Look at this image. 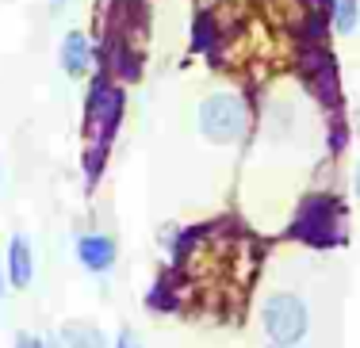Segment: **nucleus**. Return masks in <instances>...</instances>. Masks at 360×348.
<instances>
[{
    "label": "nucleus",
    "mask_w": 360,
    "mask_h": 348,
    "mask_svg": "<svg viewBox=\"0 0 360 348\" xmlns=\"http://www.w3.org/2000/svg\"><path fill=\"white\" fill-rule=\"evenodd\" d=\"M261 329L272 348H295L311 333V307L295 291H272L261 307Z\"/></svg>",
    "instance_id": "f257e3e1"
},
{
    "label": "nucleus",
    "mask_w": 360,
    "mask_h": 348,
    "mask_svg": "<svg viewBox=\"0 0 360 348\" xmlns=\"http://www.w3.org/2000/svg\"><path fill=\"white\" fill-rule=\"evenodd\" d=\"M195 126H200V134L207 142L230 146V142H238L245 134V126H250V107H245V100L234 96V92H211L200 104V112H195Z\"/></svg>",
    "instance_id": "f03ea898"
},
{
    "label": "nucleus",
    "mask_w": 360,
    "mask_h": 348,
    "mask_svg": "<svg viewBox=\"0 0 360 348\" xmlns=\"http://www.w3.org/2000/svg\"><path fill=\"white\" fill-rule=\"evenodd\" d=\"M73 253H77V265L89 272V276H108L115 268V257H119L115 241L108 234H81Z\"/></svg>",
    "instance_id": "7ed1b4c3"
},
{
    "label": "nucleus",
    "mask_w": 360,
    "mask_h": 348,
    "mask_svg": "<svg viewBox=\"0 0 360 348\" xmlns=\"http://www.w3.org/2000/svg\"><path fill=\"white\" fill-rule=\"evenodd\" d=\"M8 283L15 287V291H27L31 279H35V249H31V241L23 234H15L12 241H8Z\"/></svg>",
    "instance_id": "20e7f679"
},
{
    "label": "nucleus",
    "mask_w": 360,
    "mask_h": 348,
    "mask_svg": "<svg viewBox=\"0 0 360 348\" xmlns=\"http://www.w3.org/2000/svg\"><path fill=\"white\" fill-rule=\"evenodd\" d=\"M62 69H65V77H73V81L89 77V69H92V46H89V39H84L81 31H70L65 42H62Z\"/></svg>",
    "instance_id": "39448f33"
},
{
    "label": "nucleus",
    "mask_w": 360,
    "mask_h": 348,
    "mask_svg": "<svg viewBox=\"0 0 360 348\" xmlns=\"http://www.w3.org/2000/svg\"><path fill=\"white\" fill-rule=\"evenodd\" d=\"M62 348H111L108 344V333L100 326H89V321H70L62 326Z\"/></svg>",
    "instance_id": "423d86ee"
},
{
    "label": "nucleus",
    "mask_w": 360,
    "mask_h": 348,
    "mask_svg": "<svg viewBox=\"0 0 360 348\" xmlns=\"http://www.w3.org/2000/svg\"><path fill=\"white\" fill-rule=\"evenodd\" d=\"M356 23H360L356 0H333V31H338V35H353Z\"/></svg>",
    "instance_id": "0eeeda50"
},
{
    "label": "nucleus",
    "mask_w": 360,
    "mask_h": 348,
    "mask_svg": "<svg viewBox=\"0 0 360 348\" xmlns=\"http://www.w3.org/2000/svg\"><path fill=\"white\" fill-rule=\"evenodd\" d=\"M111 348H142V341L131 333V329H123V333L115 337V344H111Z\"/></svg>",
    "instance_id": "6e6552de"
},
{
    "label": "nucleus",
    "mask_w": 360,
    "mask_h": 348,
    "mask_svg": "<svg viewBox=\"0 0 360 348\" xmlns=\"http://www.w3.org/2000/svg\"><path fill=\"white\" fill-rule=\"evenodd\" d=\"M15 348H46L39 341V337H20V341H15Z\"/></svg>",
    "instance_id": "1a4fd4ad"
},
{
    "label": "nucleus",
    "mask_w": 360,
    "mask_h": 348,
    "mask_svg": "<svg viewBox=\"0 0 360 348\" xmlns=\"http://www.w3.org/2000/svg\"><path fill=\"white\" fill-rule=\"evenodd\" d=\"M0 310H4V272H0Z\"/></svg>",
    "instance_id": "9d476101"
},
{
    "label": "nucleus",
    "mask_w": 360,
    "mask_h": 348,
    "mask_svg": "<svg viewBox=\"0 0 360 348\" xmlns=\"http://www.w3.org/2000/svg\"><path fill=\"white\" fill-rule=\"evenodd\" d=\"M65 4V0H50V8H54V12H58V8H62Z\"/></svg>",
    "instance_id": "9b49d317"
},
{
    "label": "nucleus",
    "mask_w": 360,
    "mask_h": 348,
    "mask_svg": "<svg viewBox=\"0 0 360 348\" xmlns=\"http://www.w3.org/2000/svg\"><path fill=\"white\" fill-rule=\"evenodd\" d=\"M356 195H360V165H356Z\"/></svg>",
    "instance_id": "f8f14e48"
},
{
    "label": "nucleus",
    "mask_w": 360,
    "mask_h": 348,
    "mask_svg": "<svg viewBox=\"0 0 360 348\" xmlns=\"http://www.w3.org/2000/svg\"><path fill=\"white\" fill-rule=\"evenodd\" d=\"M46 348H62V341H54V344H46Z\"/></svg>",
    "instance_id": "ddd939ff"
}]
</instances>
